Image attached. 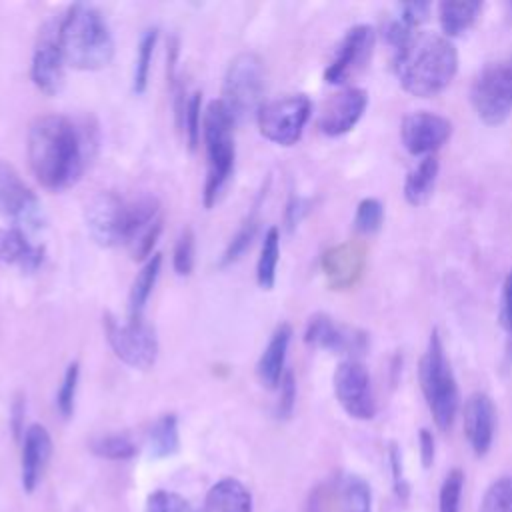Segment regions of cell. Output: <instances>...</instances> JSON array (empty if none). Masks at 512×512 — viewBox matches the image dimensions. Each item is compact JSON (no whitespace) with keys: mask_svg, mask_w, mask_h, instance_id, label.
Listing matches in <instances>:
<instances>
[{"mask_svg":"<svg viewBox=\"0 0 512 512\" xmlns=\"http://www.w3.org/2000/svg\"><path fill=\"white\" fill-rule=\"evenodd\" d=\"M90 136L60 114L38 116L28 130V164L36 180L48 190L72 186L88 160Z\"/></svg>","mask_w":512,"mask_h":512,"instance_id":"6da1fadb","label":"cell"},{"mask_svg":"<svg viewBox=\"0 0 512 512\" xmlns=\"http://www.w3.org/2000/svg\"><path fill=\"white\" fill-rule=\"evenodd\" d=\"M394 70L408 94L432 98L456 76L458 52L444 34L414 32L406 44L394 52Z\"/></svg>","mask_w":512,"mask_h":512,"instance_id":"7a4b0ae2","label":"cell"},{"mask_svg":"<svg viewBox=\"0 0 512 512\" xmlns=\"http://www.w3.org/2000/svg\"><path fill=\"white\" fill-rule=\"evenodd\" d=\"M58 44L64 62L76 70L106 68L114 56V40L102 14L88 4H74L58 22Z\"/></svg>","mask_w":512,"mask_h":512,"instance_id":"3957f363","label":"cell"},{"mask_svg":"<svg viewBox=\"0 0 512 512\" xmlns=\"http://www.w3.org/2000/svg\"><path fill=\"white\" fill-rule=\"evenodd\" d=\"M418 378L436 426L440 430H450L458 414L460 394L438 330H432L430 334L426 352L420 358Z\"/></svg>","mask_w":512,"mask_h":512,"instance_id":"277c9868","label":"cell"},{"mask_svg":"<svg viewBox=\"0 0 512 512\" xmlns=\"http://www.w3.org/2000/svg\"><path fill=\"white\" fill-rule=\"evenodd\" d=\"M234 118L222 100H212L202 116V136L206 144L208 170L204 184V206L212 208L234 168Z\"/></svg>","mask_w":512,"mask_h":512,"instance_id":"5b68a950","label":"cell"},{"mask_svg":"<svg viewBox=\"0 0 512 512\" xmlns=\"http://www.w3.org/2000/svg\"><path fill=\"white\" fill-rule=\"evenodd\" d=\"M264 94V66L262 60L244 52L238 54L224 76L222 104L228 108L234 120H242L250 114H258Z\"/></svg>","mask_w":512,"mask_h":512,"instance_id":"8992f818","label":"cell"},{"mask_svg":"<svg viewBox=\"0 0 512 512\" xmlns=\"http://www.w3.org/2000/svg\"><path fill=\"white\" fill-rule=\"evenodd\" d=\"M470 100L484 124H502L512 112V60L488 62L472 82Z\"/></svg>","mask_w":512,"mask_h":512,"instance_id":"52a82bcc","label":"cell"},{"mask_svg":"<svg viewBox=\"0 0 512 512\" xmlns=\"http://www.w3.org/2000/svg\"><path fill=\"white\" fill-rule=\"evenodd\" d=\"M310 112L312 104L304 94L270 100L262 104L256 114L260 134L274 144L292 146L300 140Z\"/></svg>","mask_w":512,"mask_h":512,"instance_id":"ba28073f","label":"cell"},{"mask_svg":"<svg viewBox=\"0 0 512 512\" xmlns=\"http://www.w3.org/2000/svg\"><path fill=\"white\" fill-rule=\"evenodd\" d=\"M104 328L114 354L124 364L140 370H146L154 364L158 354L156 334L142 318H130L128 322L122 324L108 314L104 318Z\"/></svg>","mask_w":512,"mask_h":512,"instance_id":"9c48e42d","label":"cell"},{"mask_svg":"<svg viewBox=\"0 0 512 512\" xmlns=\"http://www.w3.org/2000/svg\"><path fill=\"white\" fill-rule=\"evenodd\" d=\"M86 226L90 236L100 246H118L126 244L128 234V204L118 198L114 192L94 194L84 210Z\"/></svg>","mask_w":512,"mask_h":512,"instance_id":"30bf717a","label":"cell"},{"mask_svg":"<svg viewBox=\"0 0 512 512\" xmlns=\"http://www.w3.org/2000/svg\"><path fill=\"white\" fill-rule=\"evenodd\" d=\"M334 394L340 406L356 420H370L376 414V400L368 368L360 360H344L334 372Z\"/></svg>","mask_w":512,"mask_h":512,"instance_id":"8fae6325","label":"cell"},{"mask_svg":"<svg viewBox=\"0 0 512 512\" xmlns=\"http://www.w3.org/2000/svg\"><path fill=\"white\" fill-rule=\"evenodd\" d=\"M376 44V32L368 24L352 26L340 40L324 78L330 84H344L358 76L370 62Z\"/></svg>","mask_w":512,"mask_h":512,"instance_id":"7c38bea8","label":"cell"},{"mask_svg":"<svg viewBox=\"0 0 512 512\" xmlns=\"http://www.w3.org/2000/svg\"><path fill=\"white\" fill-rule=\"evenodd\" d=\"M0 214L10 218L22 232L24 228L36 230L42 224V210L36 194L6 160H0Z\"/></svg>","mask_w":512,"mask_h":512,"instance_id":"4fadbf2b","label":"cell"},{"mask_svg":"<svg viewBox=\"0 0 512 512\" xmlns=\"http://www.w3.org/2000/svg\"><path fill=\"white\" fill-rule=\"evenodd\" d=\"M304 340L314 348L346 354L350 356V360H358V356H362L368 348L366 332L346 324H338L324 312L310 316L304 330Z\"/></svg>","mask_w":512,"mask_h":512,"instance_id":"5bb4252c","label":"cell"},{"mask_svg":"<svg viewBox=\"0 0 512 512\" xmlns=\"http://www.w3.org/2000/svg\"><path fill=\"white\" fill-rule=\"evenodd\" d=\"M452 136V122L434 112H412L400 124L404 148L414 156H430Z\"/></svg>","mask_w":512,"mask_h":512,"instance_id":"9a60e30c","label":"cell"},{"mask_svg":"<svg viewBox=\"0 0 512 512\" xmlns=\"http://www.w3.org/2000/svg\"><path fill=\"white\" fill-rule=\"evenodd\" d=\"M64 56L58 44V24H46L32 54V80L48 96H56L64 86Z\"/></svg>","mask_w":512,"mask_h":512,"instance_id":"2e32d148","label":"cell"},{"mask_svg":"<svg viewBox=\"0 0 512 512\" xmlns=\"http://www.w3.org/2000/svg\"><path fill=\"white\" fill-rule=\"evenodd\" d=\"M162 218L156 198L144 196L128 206V234L126 246L134 260L152 256V248L160 236Z\"/></svg>","mask_w":512,"mask_h":512,"instance_id":"e0dca14e","label":"cell"},{"mask_svg":"<svg viewBox=\"0 0 512 512\" xmlns=\"http://www.w3.org/2000/svg\"><path fill=\"white\" fill-rule=\"evenodd\" d=\"M368 106V94L362 88H344L332 94L320 108L318 128L326 136H342L350 132Z\"/></svg>","mask_w":512,"mask_h":512,"instance_id":"ac0fdd59","label":"cell"},{"mask_svg":"<svg viewBox=\"0 0 512 512\" xmlns=\"http://www.w3.org/2000/svg\"><path fill=\"white\" fill-rule=\"evenodd\" d=\"M366 268V244L348 240L328 248L322 256V272L332 290L352 288Z\"/></svg>","mask_w":512,"mask_h":512,"instance_id":"d6986e66","label":"cell"},{"mask_svg":"<svg viewBox=\"0 0 512 512\" xmlns=\"http://www.w3.org/2000/svg\"><path fill=\"white\" fill-rule=\"evenodd\" d=\"M464 434L476 456H484L494 440L496 428V406L492 398L484 392H474L468 396L462 410Z\"/></svg>","mask_w":512,"mask_h":512,"instance_id":"ffe728a7","label":"cell"},{"mask_svg":"<svg viewBox=\"0 0 512 512\" xmlns=\"http://www.w3.org/2000/svg\"><path fill=\"white\" fill-rule=\"evenodd\" d=\"M52 456V438L42 424H32L24 432L22 440V464L20 478L26 492H34Z\"/></svg>","mask_w":512,"mask_h":512,"instance_id":"44dd1931","label":"cell"},{"mask_svg":"<svg viewBox=\"0 0 512 512\" xmlns=\"http://www.w3.org/2000/svg\"><path fill=\"white\" fill-rule=\"evenodd\" d=\"M290 336H292V328L288 324H280L274 334L270 336L256 372L260 382L266 388H278L280 380L284 376V362H286V352H288V344H290Z\"/></svg>","mask_w":512,"mask_h":512,"instance_id":"7402d4cb","label":"cell"},{"mask_svg":"<svg viewBox=\"0 0 512 512\" xmlns=\"http://www.w3.org/2000/svg\"><path fill=\"white\" fill-rule=\"evenodd\" d=\"M200 512H252V494L240 480L222 478L208 490Z\"/></svg>","mask_w":512,"mask_h":512,"instance_id":"603a6c76","label":"cell"},{"mask_svg":"<svg viewBox=\"0 0 512 512\" xmlns=\"http://www.w3.org/2000/svg\"><path fill=\"white\" fill-rule=\"evenodd\" d=\"M44 248L26 240L20 228H0V262L18 264L24 272H32L42 264Z\"/></svg>","mask_w":512,"mask_h":512,"instance_id":"cb8c5ba5","label":"cell"},{"mask_svg":"<svg viewBox=\"0 0 512 512\" xmlns=\"http://www.w3.org/2000/svg\"><path fill=\"white\" fill-rule=\"evenodd\" d=\"M482 12V2L444 0L438 4V20L446 38L464 34L474 26Z\"/></svg>","mask_w":512,"mask_h":512,"instance_id":"d4e9b609","label":"cell"},{"mask_svg":"<svg viewBox=\"0 0 512 512\" xmlns=\"http://www.w3.org/2000/svg\"><path fill=\"white\" fill-rule=\"evenodd\" d=\"M438 170H440L438 158H436V154H430V156H424L416 164V168H412L408 172L406 182H404V198L408 200V204L422 206L428 202V198L434 192Z\"/></svg>","mask_w":512,"mask_h":512,"instance_id":"484cf974","label":"cell"},{"mask_svg":"<svg viewBox=\"0 0 512 512\" xmlns=\"http://www.w3.org/2000/svg\"><path fill=\"white\" fill-rule=\"evenodd\" d=\"M334 488L340 512H372V490L362 476L346 474Z\"/></svg>","mask_w":512,"mask_h":512,"instance_id":"4316f807","label":"cell"},{"mask_svg":"<svg viewBox=\"0 0 512 512\" xmlns=\"http://www.w3.org/2000/svg\"><path fill=\"white\" fill-rule=\"evenodd\" d=\"M160 264H162V256L160 254H152L146 264L142 266V270L136 274L132 288H130V318L138 320L142 318V310L152 294V288L156 284V278L160 274Z\"/></svg>","mask_w":512,"mask_h":512,"instance_id":"83f0119b","label":"cell"},{"mask_svg":"<svg viewBox=\"0 0 512 512\" xmlns=\"http://www.w3.org/2000/svg\"><path fill=\"white\" fill-rule=\"evenodd\" d=\"M278 260H280V232L276 226H272V228H268V232L264 236L258 266H256V278H258V286L262 290L274 288Z\"/></svg>","mask_w":512,"mask_h":512,"instance_id":"f1b7e54d","label":"cell"},{"mask_svg":"<svg viewBox=\"0 0 512 512\" xmlns=\"http://www.w3.org/2000/svg\"><path fill=\"white\" fill-rule=\"evenodd\" d=\"M178 420L174 414H164L160 416L150 432H148V446L150 454L156 458H166L172 456L178 450Z\"/></svg>","mask_w":512,"mask_h":512,"instance_id":"f546056e","label":"cell"},{"mask_svg":"<svg viewBox=\"0 0 512 512\" xmlns=\"http://www.w3.org/2000/svg\"><path fill=\"white\" fill-rule=\"evenodd\" d=\"M478 512H512V476H500L486 488Z\"/></svg>","mask_w":512,"mask_h":512,"instance_id":"4dcf8cb0","label":"cell"},{"mask_svg":"<svg viewBox=\"0 0 512 512\" xmlns=\"http://www.w3.org/2000/svg\"><path fill=\"white\" fill-rule=\"evenodd\" d=\"M90 450L96 456L108 458V460H128L136 454V446L132 444V440L128 436H122V434L100 436V438L92 440Z\"/></svg>","mask_w":512,"mask_h":512,"instance_id":"1f68e13d","label":"cell"},{"mask_svg":"<svg viewBox=\"0 0 512 512\" xmlns=\"http://www.w3.org/2000/svg\"><path fill=\"white\" fill-rule=\"evenodd\" d=\"M156 38H158V32H156V28H152V30H146L142 40H140L138 54H136V64H134V92L136 94H142L146 90Z\"/></svg>","mask_w":512,"mask_h":512,"instance_id":"d6a6232c","label":"cell"},{"mask_svg":"<svg viewBox=\"0 0 512 512\" xmlns=\"http://www.w3.org/2000/svg\"><path fill=\"white\" fill-rule=\"evenodd\" d=\"M462 488H464V472L460 468H452L440 486L438 512H460Z\"/></svg>","mask_w":512,"mask_h":512,"instance_id":"836d02e7","label":"cell"},{"mask_svg":"<svg viewBox=\"0 0 512 512\" xmlns=\"http://www.w3.org/2000/svg\"><path fill=\"white\" fill-rule=\"evenodd\" d=\"M384 222V208L376 198H364L354 216V228L362 234H374L382 228Z\"/></svg>","mask_w":512,"mask_h":512,"instance_id":"e575fe53","label":"cell"},{"mask_svg":"<svg viewBox=\"0 0 512 512\" xmlns=\"http://www.w3.org/2000/svg\"><path fill=\"white\" fill-rule=\"evenodd\" d=\"M146 512H196V510L184 496L168 490H156L146 500Z\"/></svg>","mask_w":512,"mask_h":512,"instance_id":"d590c367","label":"cell"},{"mask_svg":"<svg viewBox=\"0 0 512 512\" xmlns=\"http://www.w3.org/2000/svg\"><path fill=\"white\" fill-rule=\"evenodd\" d=\"M78 376H80L78 362L68 364V368L64 372V380H62L60 390H58V398H56L58 410H60V414L64 418H70L72 412H74V398H76V388H78Z\"/></svg>","mask_w":512,"mask_h":512,"instance_id":"8d00e7d4","label":"cell"},{"mask_svg":"<svg viewBox=\"0 0 512 512\" xmlns=\"http://www.w3.org/2000/svg\"><path fill=\"white\" fill-rule=\"evenodd\" d=\"M202 94L194 92L188 100H186V108H184V116H182V126L186 128V138H188V146L190 150H194L200 142V120H202Z\"/></svg>","mask_w":512,"mask_h":512,"instance_id":"74e56055","label":"cell"},{"mask_svg":"<svg viewBox=\"0 0 512 512\" xmlns=\"http://www.w3.org/2000/svg\"><path fill=\"white\" fill-rule=\"evenodd\" d=\"M194 268V234L190 228H184L174 246V270L180 276H188Z\"/></svg>","mask_w":512,"mask_h":512,"instance_id":"f35d334b","label":"cell"},{"mask_svg":"<svg viewBox=\"0 0 512 512\" xmlns=\"http://www.w3.org/2000/svg\"><path fill=\"white\" fill-rule=\"evenodd\" d=\"M254 232H256V218L254 216H248L244 220V224L240 226V230L236 232V236L232 238V242L228 244L226 252H224V258H222V264H230L234 260H238V256L248 248V244L252 242L254 238Z\"/></svg>","mask_w":512,"mask_h":512,"instance_id":"ab89813d","label":"cell"},{"mask_svg":"<svg viewBox=\"0 0 512 512\" xmlns=\"http://www.w3.org/2000/svg\"><path fill=\"white\" fill-rule=\"evenodd\" d=\"M280 400H278V416L280 418H288L292 414L294 402H296V382H294V374L292 372H284L282 380H280Z\"/></svg>","mask_w":512,"mask_h":512,"instance_id":"60d3db41","label":"cell"},{"mask_svg":"<svg viewBox=\"0 0 512 512\" xmlns=\"http://www.w3.org/2000/svg\"><path fill=\"white\" fill-rule=\"evenodd\" d=\"M430 14V4L428 2H406L400 6L398 16L410 26V28H418L422 22L428 20Z\"/></svg>","mask_w":512,"mask_h":512,"instance_id":"b9f144b4","label":"cell"},{"mask_svg":"<svg viewBox=\"0 0 512 512\" xmlns=\"http://www.w3.org/2000/svg\"><path fill=\"white\" fill-rule=\"evenodd\" d=\"M390 468H392V482H394V490L396 494L404 500L408 496V484L404 480L402 474V458H400V448L392 442L390 444Z\"/></svg>","mask_w":512,"mask_h":512,"instance_id":"7bdbcfd3","label":"cell"},{"mask_svg":"<svg viewBox=\"0 0 512 512\" xmlns=\"http://www.w3.org/2000/svg\"><path fill=\"white\" fill-rule=\"evenodd\" d=\"M500 322L508 336L512 338V270L508 272L504 280V290H502V308H500Z\"/></svg>","mask_w":512,"mask_h":512,"instance_id":"ee69618b","label":"cell"},{"mask_svg":"<svg viewBox=\"0 0 512 512\" xmlns=\"http://www.w3.org/2000/svg\"><path fill=\"white\" fill-rule=\"evenodd\" d=\"M418 444H420V460L424 468H430L434 462V454H436V442L430 430L422 428L418 434Z\"/></svg>","mask_w":512,"mask_h":512,"instance_id":"f6af8a7d","label":"cell"}]
</instances>
